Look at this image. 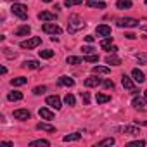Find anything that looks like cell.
Returning a JSON list of instances; mask_svg holds the SVG:
<instances>
[{
	"instance_id": "obj_15",
	"label": "cell",
	"mask_w": 147,
	"mask_h": 147,
	"mask_svg": "<svg viewBox=\"0 0 147 147\" xmlns=\"http://www.w3.org/2000/svg\"><path fill=\"white\" fill-rule=\"evenodd\" d=\"M119 131L125 133V135H138V133H140V130H138L137 126H121Z\"/></svg>"
},
{
	"instance_id": "obj_22",
	"label": "cell",
	"mask_w": 147,
	"mask_h": 147,
	"mask_svg": "<svg viewBox=\"0 0 147 147\" xmlns=\"http://www.w3.org/2000/svg\"><path fill=\"white\" fill-rule=\"evenodd\" d=\"M82 138V133L80 131H76V133H69V135H64V142H76V140H80Z\"/></svg>"
},
{
	"instance_id": "obj_26",
	"label": "cell",
	"mask_w": 147,
	"mask_h": 147,
	"mask_svg": "<svg viewBox=\"0 0 147 147\" xmlns=\"http://www.w3.org/2000/svg\"><path fill=\"white\" fill-rule=\"evenodd\" d=\"M38 55H40L42 59H50V57H54V50H50V49H45V50H38Z\"/></svg>"
},
{
	"instance_id": "obj_46",
	"label": "cell",
	"mask_w": 147,
	"mask_h": 147,
	"mask_svg": "<svg viewBox=\"0 0 147 147\" xmlns=\"http://www.w3.org/2000/svg\"><path fill=\"white\" fill-rule=\"evenodd\" d=\"M42 2H52V0H42Z\"/></svg>"
},
{
	"instance_id": "obj_19",
	"label": "cell",
	"mask_w": 147,
	"mask_h": 147,
	"mask_svg": "<svg viewBox=\"0 0 147 147\" xmlns=\"http://www.w3.org/2000/svg\"><path fill=\"white\" fill-rule=\"evenodd\" d=\"M131 106H133L135 109H144V107H145V99H144V97H135V99L131 100Z\"/></svg>"
},
{
	"instance_id": "obj_2",
	"label": "cell",
	"mask_w": 147,
	"mask_h": 147,
	"mask_svg": "<svg viewBox=\"0 0 147 147\" xmlns=\"http://www.w3.org/2000/svg\"><path fill=\"white\" fill-rule=\"evenodd\" d=\"M11 12H12L16 18H19V19H26V18H28V7L23 5V4H18V2L12 4Z\"/></svg>"
},
{
	"instance_id": "obj_21",
	"label": "cell",
	"mask_w": 147,
	"mask_h": 147,
	"mask_svg": "<svg viewBox=\"0 0 147 147\" xmlns=\"http://www.w3.org/2000/svg\"><path fill=\"white\" fill-rule=\"evenodd\" d=\"M28 145H30V147H49V145H50V142H49V140L40 138V140H33V142H30Z\"/></svg>"
},
{
	"instance_id": "obj_49",
	"label": "cell",
	"mask_w": 147,
	"mask_h": 147,
	"mask_svg": "<svg viewBox=\"0 0 147 147\" xmlns=\"http://www.w3.org/2000/svg\"><path fill=\"white\" fill-rule=\"evenodd\" d=\"M142 125H147V121H144V123H142Z\"/></svg>"
},
{
	"instance_id": "obj_39",
	"label": "cell",
	"mask_w": 147,
	"mask_h": 147,
	"mask_svg": "<svg viewBox=\"0 0 147 147\" xmlns=\"http://www.w3.org/2000/svg\"><path fill=\"white\" fill-rule=\"evenodd\" d=\"M94 50H95L94 47H82V52L83 54H94Z\"/></svg>"
},
{
	"instance_id": "obj_31",
	"label": "cell",
	"mask_w": 147,
	"mask_h": 147,
	"mask_svg": "<svg viewBox=\"0 0 147 147\" xmlns=\"http://www.w3.org/2000/svg\"><path fill=\"white\" fill-rule=\"evenodd\" d=\"M64 102H66L67 106H75V104H76V99H75V95H73V94H67V95L64 97Z\"/></svg>"
},
{
	"instance_id": "obj_42",
	"label": "cell",
	"mask_w": 147,
	"mask_h": 147,
	"mask_svg": "<svg viewBox=\"0 0 147 147\" xmlns=\"http://www.w3.org/2000/svg\"><path fill=\"white\" fill-rule=\"evenodd\" d=\"M125 36H126L128 40H135V38H137V35H135V33H126Z\"/></svg>"
},
{
	"instance_id": "obj_17",
	"label": "cell",
	"mask_w": 147,
	"mask_h": 147,
	"mask_svg": "<svg viewBox=\"0 0 147 147\" xmlns=\"http://www.w3.org/2000/svg\"><path fill=\"white\" fill-rule=\"evenodd\" d=\"M106 64H111V66H119V64H121V59H119L118 55H114V54H109V55L106 57Z\"/></svg>"
},
{
	"instance_id": "obj_36",
	"label": "cell",
	"mask_w": 147,
	"mask_h": 147,
	"mask_svg": "<svg viewBox=\"0 0 147 147\" xmlns=\"http://www.w3.org/2000/svg\"><path fill=\"white\" fill-rule=\"evenodd\" d=\"M80 95H82V100H83V104H85V106H88V104H90V95H88V92H82Z\"/></svg>"
},
{
	"instance_id": "obj_28",
	"label": "cell",
	"mask_w": 147,
	"mask_h": 147,
	"mask_svg": "<svg viewBox=\"0 0 147 147\" xmlns=\"http://www.w3.org/2000/svg\"><path fill=\"white\" fill-rule=\"evenodd\" d=\"M7 99H9V100H12V102H16V100H21V99H23V94H21V92H16V90H14V92H9Z\"/></svg>"
},
{
	"instance_id": "obj_4",
	"label": "cell",
	"mask_w": 147,
	"mask_h": 147,
	"mask_svg": "<svg viewBox=\"0 0 147 147\" xmlns=\"http://www.w3.org/2000/svg\"><path fill=\"white\" fill-rule=\"evenodd\" d=\"M116 24L119 28H137L138 26V21L133 19V18H121V19H118Z\"/></svg>"
},
{
	"instance_id": "obj_18",
	"label": "cell",
	"mask_w": 147,
	"mask_h": 147,
	"mask_svg": "<svg viewBox=\"0 0 147 147\" xmlns=\"http://www.w3.org/2000/svg\"><path fill=\"white\" fill-rule=\"evenodd\" d=\"M92 73L94 75H109V67L107 66H94Z\"/></svg>"
},
{
	"instance_id": "obj_1",
	"label": "cell",
	"mask_w": 147,
	"mask_h": 147,
	"mask_svg": "<svg viewBox=\"0 0 147 147\" xmlns=\"http://www.w3.org/2000/svg\"><path fill=\"white\" fill-rule=\"evenodd\" d=\"M83 26H85V23H83V19H82L80 16H76V14H75V16H71V18H69V24H67V31H69V33H76V31H78V30H82Z\"/></svg>"
},
{
	"instance_id": "obj_11",
	"label": "cell",
	"mask_w": 147,
	"mask_h": 147,
	"mask_svg": "<svg viewBox=\"0 0 147 147\" xmlns=\"http://www.w3.org/2000/svg\"><path fill=\"white\" fill-rule=\"evenodd\" d=\"M47 106H50L54 109H61V99L57 95H50V97H47Z\"/></svg>"
},
{
	"instance_id": "obj_35",
	"label": "cell",
	"mask_w": 147,
	"mask_h": 147,
	"mask_svg": "<svg viewBox=\"0 0 147 147\" xmlns=\"http://www.w3.org/2000/svg\"><path fill=\"white\" fill-rule=\"evenodd\" d=\"M82 2H83V0H66L64 5H66V7H73V5H80Z\"/></svg>"
},
{
	"instance_id": "obj_13",
	"label": "cell",
	"mask_w": 147,
	"mask_h": 147,
	"mask_svg": "<svg viewBox=\"0 0 147 147\" xmlns=\"http://www.w3.org/2000/svg\"><path fill=\"white\" fill-rule=\"evenodd\" d=\"M83 83H85V87H99V85L102 83V80H100L99 76H90V78H87Z\"/></svg>"
},
{
	"instance_id": "obj_44",
	"label": "cell",
	"mask_w": 147,
	"mask_h": 147,
	"mask_svg": "<svg viewBox=\"0 0 147 147\" xmlns=\"http://www.w3.org/2000/svg\"><path fill=\"white\" fill-rule=\"evenodd\" d=\"M85 42L92 43V42H94V36H92V35H87V36H85Z\"/></svg>"
},
{
	"instance_id": "obj_33",
	"label": "cell",
	"mask_w": 147,
	"mask_h": 147,
	"mask_svg": "<svg viewBox=\"0 0 147 147\" xmlns=\"http://www.w3.org/2000/svg\"><path fill=\"white\" fill-rule=\"evenodd\" d=\"M83 61H87V62H97L99 61V55L97 54H87L83 57Z\"/></svg>"
},
{
	"instance_id": "obj_30",
	"label": "cell",
	"mask_w": 147,
	"mask_h": 147,
	"mask_svg": "<svg viewBox=\"0 0 147 147\" xmlns=\"http://www.w3.org/2000/svg\"><path fill=\"white\" fill-rule=\"evenodd\" d=\"M113 45V36H106L104 40H100V47L102 49H109Z\"/></svg>"
},
{
	"instance_id": "obj_48",
	"label": "cell",
	"mask_w": 147,
	"mask_h": 147,
	"mask_svg": "<svg viewBox=\"0 0 147 147\" xmlns=\"http://www.w3.org/2000/svg\"><path fill=\"white\" fill-rule=\"evenodd\" d=\"M145 99H147V90H145Z\"/></svg>"
},
{
	"instance_id": "obj_10",
	"label": "cell",
	"mask_w": 147,
	"mask_h": 147,
	"mask_svg": "<svg viewBox=\"0 0 147 147\" xmlns=\"http://www.w3.org/2000/svg\"><path fill=\"white\" fill-rule=\"evenodd\" d=\"M30 33H31V28H30L28 24H23V26L16 28V31H14V35H16V36H28Z\"/></svg>"
},
{
	"instance_id": "obj_34",
	"label": "cell",
	"mask_w": 147,
	"mask_h": 147,
	"mask_svg": "<svg viewBox=\"0 0 147 147\" xmlns=\"http://www.w3.org/2000/svg\"><path fill=\"white\" fill-rule=\"evenodd\" d=\"M113 144H114V138H113V137H107V138H104V140L97 142V145H99V147H102V145H113Z\"/></svg>"
},
{
	"instance_id": "obj_43",
	"label": "cell",
	"mask_w": 147,
	"mask_h": 147,
	"mask_svg": "<svg viewBox=\"0 0 147 147\" xmlns=\"http://www.w3.org/2000/svg\"><path fill=\"white\" fill-rule=\"evenodd\" d=\"M107 50H109L111 54H116V52H118V47H116V45H111V47H109Z\"/></svg>"
},
{
	"instance_id": "obj_20",
	"label": "cell",
	"mask_w": 147,
	"mask_h": 147,
	"mask_svg": "<svg viewBox=\"0 0 147 147\" xmlns=\"http://www.w3.org/2000/svg\"><path fill=\"white\" fill-rule=\"evenodd\" d=\"M28 83V80L24 78V76H18V78H12L11 80V85L12 87H23V85H26Z\"/></svg>"
},
{
	"instance_id": "obj_23",
	"label": "cell",
	"mask_w": 147,
	"mask_h": 147,
	"mask_svg": "<svg viewBox=\"0 0 147 147\" xmlns=\"http://www.w3.org/2000/svg\"><path fill=\"white\" fill-rule=\"evenodd\" d=\"M36 128H38V130H43V131H50V133L55 131V126H52V125H49V123H42V121L36 125Z\"/></svg>"
},
{
	"instance_id": "obj_25",
	"label": "cell",
	"mask_w": 147,
	"mask_h": 147,
	"mask_svg": "<svg viewBox=\"0 0 147 147\" xmlns=\"http://www.w3.org/2000/svg\"><path fill=\"white\" fill-rule=\"evenodd\" d=\"M118 9H130L131 7V0H118L116 2Z\"/></svg>"
},
{
	"instance_id": "obj_40",
	"label": "cell",
	"mask_w": 147,
	"mask_h": 147,
	"mask_svg": "<svg viewBox=\"0 0 147 147\" xmlns=\"http://www.w3.org/2000/svg\"><path fill=\"white\" fill-rule=\"evenodd\" d=\"M102 85H104L106 88H114V83H113L111 80H106V82H102Z\"/></svg>"
},
{
	"instance_id": "obj_27",
	"label": "cell",
	"mask_w": 147,
	"mask_h": 147,
	"mask_svg": "<svg viewBox=\"0 0 147 147\" xmlns=\"http://www.w3.org/2000/svg\"><path fill=\"white\" fill-rule=\"evenodd\" d=\"M23 67H26V69H40V64L36 61H24Z\"/></svg>"
},
{
	"instance_id": "obj_38",
	"label": "cell",
	"mask_w": 147,
	"mask_h": 147,
	"mask_svg": "<svg viewBox=\"0 0 147 147\" xmlns=\"http://www.w3.org/2000/svg\"><path fill=\"white\" fill-rule=\"evenodd\" d=\"M145 142L144 140H135V142H130V147H144Z\"/></svg>"
},
{
	"instance_id": "obj_5",
	"label": "cell",
	"mask_w": 147,
	"mask_h": 147,
	"mask_svg": "<svg viewBox=\"0 0 147 147\" xmlns=\"http://www.w3.org/2000/svg\"><path fill=\"white\" fill-rule=\"evenodd\" d=\"M131 80H133V78H130V76H126V75L121 76V83H123V87H125L126 90H130L133 95H137V94H138V88H135V85H133Z\"/></svg>"
},
{
	"instance_id": "obj_32",
	"label": "cell",
	"mask_w": 147,
	"mask_h": 147,
	"mask_svg": "<svg viewBox=\"0 0 147 147\" xmlns=\"http://www.w3.org/2000/svg\"><path fill=\"white\" fill-rule=\"evenodd\" d=\"M82 61H83L82 57H75V55H69V57L66 59L67 64H82Z\"/></svg>"
},
{
	"instance_id": "obj_47",
	"label": "cell",
	"mask_w": 147,
	"mask_h": 147,
	"mask_svg": "<svg viewBox=\"0 0 147 147\" xmlns=\"http://www.w3.org/2000/svg\"><path fill=\"white\" fill-rule=\"evenodd\" d=\"M9 2H18V0H9Z\"/></svg>"
},
{
	"instance_id": "obj_6",
	"label": "cell",
	"mask_w": 147,
	"mask_h": 147,
	"mask_svg": "<svg viewBox=\"0 0 147 147\" xmlns=\"http://www.w3.org/2000/svg\"><path fill=\"white\" fill-rule=\"evenodd\" d=\"M42 31H45V33H50V35H61V28L55 24V23H45L43 26H42Z\"/></svg>"
},
{
	"instance_id": "obj_29",
	"label": "cell",
	"mask_w": 147,
	"mask_h": 147,
	"mask_svg": "<svg viewBox=\"0 0 147 147\" xmlns=\"http://www.w3.org/2000/svg\"><path fill=\"white\" fill-rule=\"evenodd\" d=\"M97 102L99 104H106V102H109L111 100V95H107V94H97Z\"/></svg>"
},
{
	"instance_id": "obj_12",
	"label": "cell",
	"mask_w": 147,
	"mask_h": 147,
	"mask_svg": "<svg viewBox=\"0 0 147 147\" xmlns=\"http://www.w3.org/2000/svg\"><path fill=\"white\" fill-rule=\"evenodd\" d=\"M97 35L99 36H111V26H107V24L97 26Z\"/></svg>"
},
{
	"instance_id": "obj_24",
	"label": "cell",
	"mask_w": 147,
	"mask_h": 147,
	"mask_svg": "<svg viewBox=\"0 0 147 147\" xmlns=\"http://www.w3.org/2000/svg\"><path fill=\"white\" fill-rule=\"evenodd\" d=\"M59 85H64V87H73V85H75V80L69 78V76H61V78H59Z\"/></svg>"
},
{
	"instance_id": "obj_45",
	"label": "cell",
	"mask_w": 147,
	"mask_h": 147,
	"mask_svg": "<svg viewBox=\"0 0 147 147\" xmlns=\"http://www.w3.org/2000/svg\"><path fill=\"white\" fill-rule=\"evenodd\" d=\"M142 28H144V31H147V24H145V26H142Z\"/></svg>"
},
{
	"instance_id": "obj_37",
	"label": "cell",
	"mask_w": 147,
	"mask_h": 147,
	"mask_svg": "<svg viewBox=\"0 0 147 147\" xmlns=\"http://www.w3.org/2000/svg\"><path fill=\"white\" fill-rule=\"evenodd\" d=\"M45 90H47V88H45L43 85H42V87H35V88H33V94H36V95H42Z\"/></svg>"
},
{
	"instance_id": "obj_50",
	"label": "cell",
	"mask_w": 147,
	"mask_h": 147,
	"mask_svg": "<svg viewBox=\"0 0 147 147\" xmlns=\"http://www.w3.org/2000/svg\"><path fill=\"white\" fill-rule=\"evenodd\" d=\"M145 4H147V0H145Z\"/></svg>"
},
{
	"instance_id": "obj_3",
	"label": "cell",
	"mask_w": 147,
	"mask_h": 147,
	"mask_svg": "<svg viewBox=\"0 0 147 147\" xmlns=\"http://www.w3.org/2000/svg\"><path fill=\"white\" fill-rule=\"evenodd\" d=\"M42 43V38L40 36H33V38H28V40H24V42H21L19 43V47L21 49H35V47H38Z\"/></svg>"
},
{
	"instance_id": "obj_14",
	"label": "cell",
	"mask_w": 147,
	"mask_h": 147,
	"mask_svg": "<svg viewBox=\"0 0 147 147\" xmlns=\"http://www.w3.org/2000/svg\"><path fill=\"white\" fill-rule=\"evenodd\" d=\"M38 114H40V118H43V119H49V121L54 119V113L49 111L47 107H40V109H38Z\"/></svg>"
},
{
	"instance_id": "obj_41",
	"label": "cell",
	"mask_w": 147,
	"mask_h": 147,
	"mask_svg": "<svg viewBox=\"0 0 147 147\" xmlns=\"http://www.w3.org/2000/svg\"><path fill=\"white\" fill-rule=\"evenodd\" d=\"M137 59L140 62H147V54H137Z\"/></svg>"
},
{
	"instance_id": "obj_16",
	"label": "cell",
	"mask_w": 147,
	"mask_h": 147,
	"mask_svg": "<svg viewBox=\"0 0 147 147\" xmlns=\"http://www.w3.org/2000/svg\"><path fill=\"white\" fill-rule=\"evenodd\" d=\"M87 7H92V9H106V4L102 2V0H88Z\"/></svg>"
},
{
	"instance_id": "obj_7",
	"label": "cell",
	"mask_w": 147,
	"mask_h": 147,
	"mask_svg": "<svg viewBox=\"0 0 147 147\" xmlns=\"http://www.w3.org/2000/svg\"><path fill=\"white\" fill-rule=\"evenodd\" d=\"M14 118H16V119H21V121H26V119L31 118V114H30L28 109H16V111H14Z\"/></svg>"
},
{
	"instance_id": "obj_8",
	"label": "cell",
	"mask_w": 147,
	"mask_h": 147,
	"mask_svg": "<svg viewBox=\"0 0 147 147\" xmlns=\"http://www.w3.org/2000/svg\"><path fill=\"white\" fill-rule=\"evenodd\" d=\"M131 78H133V82H137V83H144V82H145V75H144L140 69H137V67L131 71Z\"/></svg>"
},
{
	"instance_id": "obj_9",
	"label": "cell",
	"mask_w": 147,
	"mask_h": 147,
	"mask_svg": "<svg viewBox=\"0 0 147 147\" xmlns=\"http://www.w3.org/2000/svg\"><path fill=\"white\" fill-rule=\"evenodd\" d=\"M57 16H55V12H49V11H42V12H38V19L40 21H54Z\"/></svg>"
}]
</instances>
